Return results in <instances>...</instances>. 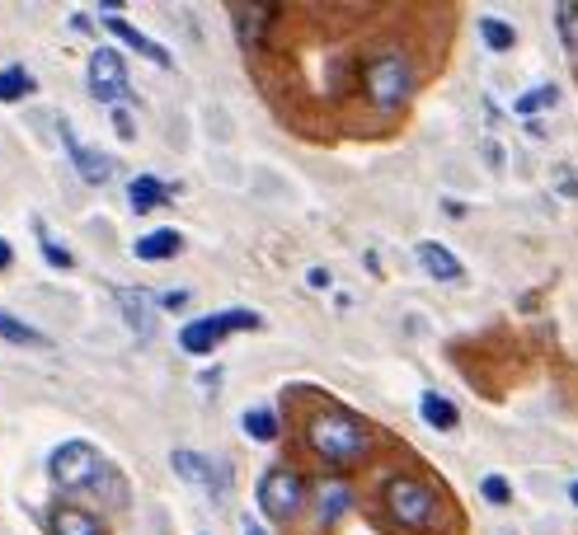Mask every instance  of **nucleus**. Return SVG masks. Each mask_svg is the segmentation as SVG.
I'll list each match as a JSON object with an SVG mask.
<instances>
[{
    "instance_id": "obj_17",
    "label": "nucleus",
    "mask_w": 578,
    "mask_h": 535,
    "mask_svg": "<svg viewBox=\"0 0 578 535\" xmlns=\"http://www.w3.org/2000/svg\"><path fill=\"white\" fill-rule=\"evenodd\" d=\"M344 507H348V484H320V493H315V521H339L344 517Z\"/></svg>"
},
{
    "instance_id": "obj_18",
    "label": "nucleus",
    "mask_w": 578,
    "mask_h": 535,
    "mask_svg": "<svg viewBox=\"0 0 578 535\" xmlns=\"http://www.w3.org/2000/svg\"><path fill=\"white\" fill-rule=\"evenodd\" d=\"M0 338H10V343H24V348H43V343H47V334H38L33 324L15 320V315H5V310H0Z\"/></svg>"
},
{
    "instance_id": "obj_26",
    "label": "nucleus",
    "mask_w": 578,
    "mask_h": 535,
    "mask_svg": "<svg viewBox=\"0 0 578 535\" xmlns=\"http://www.w3.org/2000/svg\"><path fill=\"white\" fill-rule=\"evenodd\" d=\"M184 301H188V291H179V287H174V291H165V296H160V310H179V306H184Z\"/></svg>"
},
{
    "instance_id": "obj_5",
    "label": "nucleus",
    "mask_w": 578,
    "mask_h": 535,
    "mask_svg": "<svg viewBox=\"0 0 578 535\" xmlns=\"http://www.w3.org/2000/svg\"><path fill=\"white\" fill-rule=\"evenodd\" d=\"M259 315L254 310H226V315H207V320H193L179 329V348L193 352V357H203V352H212L226 338V329H259Z\"/></svg>"
},
{
    "instance_id": "obj_25",
    "label": "nucleus",
    "mask_w": 578,
    "mask_h": 535,
    "mask_svg": "<svg viewBox=\"0 0 578 535\" xmlns=\"http://www.w3.org/2000/svg\"><path fill=\"white\" fill-rule=\"evenodd\" d=\"M43 254H47V263H52V268H71V263H76V259H71V254H66L62 245H52L47 235H43Z\"/></svg>"
},
{
    "instance_id": "obj_15",
    "label": "nucleus",
    "mask_w": 578,
    "mask_h": 535,
    "mask_svg": "<svg viewBox=\"0 0 578 535\" xmlns=\"http://www.w3.org/2000/svg\"><path fill=\"white\" fill-rule=\"evenodd\" d=\"M165 198H170V188L160 184L156 174H137V179L127 184V202H132V212H151V207H160Z\"/></svg>"
},
{
    "instance_id": "obj_8",
    "label": "nucleus",
    "mask_w": 578,
    "mask_h": 535,
    "mask_svg": "<svg viewBox=\"0 0 578 535\" xmlns=\"http://www.w3.org/2000/svg\"><path fill=\"white\" fill-rule=\"evenodd\" d=\"M104 29H109V33H118V38H123V43L132 47V52H141L146 62L170 66V52H165V47H160V43H151L146 33H137V29H132V24H127V19L118 15V5H104Z\"/></svg>"
},
{
    "instance_id": "obj_29",
    "label": "nucleus",
    "mask_w": 578,
    "mask_h": 535,
    "mask_svg": "<svg viewBox=\"0 0 578 535\" xmlns=\"http://www.w3.org/2000/svg\"><path fill=\"white\" fill-rule=\"evenodd\" d=\"M306 282H311V287H329V273H325V268H311V277H306Z\"/></svg>"
},
{
    "instance_id": "obj_20",
    "label": "nucleus",
    "mask_w": 578,
    "mask_h": 535,
    "mask_svg": "<svg viewBox=\"0 0 578 535\" xmlns=\"http://www.w3.org/2000/svg\"><path fill=\"white\" fill-rule=\"evenodd\" d=\"M245 432H250L254 442H273V437H278V418H273V409H250L245 413Z\"/></svg>"
},
{
    "instance_id": "obj_24",
    "label": "nucleus",
    "mask_w": 578,
    "mask_h": 535,
    "mask_svg": "<svg viewBox=\"0 0 578 535\" xmlns=\"http://www.w3.org/2000/svg\"><path fill=\"white\" fill-rule=\"evenodd\" d=\"M555 19H560V29H564V47L574 52V24H578V5H560V10H555Z\"/></svg>"
},
{
    "instance_id": "obj_23",
    "label": "nucleus",
    "mask_w": 578,
    "mask_h": 535,
    "mask_svg": "<svg viewBox=\"0 0 578 535\" xmlns=\"http://www.w3.org/2000/svg\"><path fill=\"white\" fill-rule=\"evenodd\" d=\"M480 493H485L494 507H503L508 498H513V489H508V479H503V474H485V479H480Z\"/></svg>"
},
{
    "instance_id": "obj_16",
    "label": "nucleus",
    "mask_w": 578,
    "mask_h": 535,
    "mask_svg": "<svg viewBox=\"0 0 578 535\" xmlns=\"http://www.w3.org/2000/svg\"><path fill=\"white\" fill-rule=\"evenodd\" d=\"M419 413H423V423H428V428H438V432H452L456 423H461L456 404H452V399H442L438 390H428V395L419 399Z\"/></svg>"
},
{
    "instance_id": "obj_7",
    "label": "nucleus",
    "mask_w": 578,
    "mask_h": 535,
    "mask_svg": "<svg viewBox=\"0 0 578 535\" xmlns=\"http://www.w3.org/2000/svg\"><path fill=\"white\" fill-rule=\"evenodd\" d=\"M90 94L99 104H118L127 99V62L113 47H99L90 57Z\"/></svg>"
},
{
    "instance_id": "obj_1",
    "label": "nucleus",
    "mask_w": 578,
    "mask_h": 535,
    "mask_svg": "<svg viewBox=\"0 0 578 535\" xmlns=\"http://www.w3.org/2000/svg\"><path fill=\"white\" fill-rule=\"evenodd\" d=\"M306 442H311V451L320 460H329V465H358V460H367V451H372V432L362 428L353 413L329 404V409L311 413Z\"/></svg>"
},
{
    "instance_id": "obj_6",
    "label": "nucleus",
    "mask_w": 578,
    "mask_h": 535,
    "mask_svg": "<svg viewBox=\"0 0 578 535\" xmlns=\"http://www.w3.org/2000/svg\"><path fill=\"white\" fill-rule=\"evenodd\" d=\"M301 503H306V484H301L297 470L278 465V470L264 474V484H259V507H264V517L292 521L301 512Z\"/></svg>"
},
{
    "instance_id": "obj_9",
    "label": "nucleus",
    "mask_w": 578,
    "mask_h": 535,
    "mask_svg": "<svg viewBox=\"0 0 578 535\" xmlns=\"http://www.w3.org/2000/svg\"><path fill=\"white\" fill-rule=\"evenodd\" d=\"M62 137H66V151H71L76 169H80V179H85V184H109V179H113V160H109V155L94 151V146H85V141H76L71 127H66Z\"/></svg>"
},
{
    "instance_id": "obj_19",
    "label": "nucleus",
    "mask_w": 578,
    "mask_h": 535,
    "mask_svg": "<svg viewBox=\"0 0 578 535\" xmlns=\"http://www.w3.org/2000/svg\"><path fill=\"white\" fill-rule=\"evenodd\" d=\"M24 94H33V76L24 71V66L0 71V104H15V99H24Z\"/></svg>"
},
{
    "instance_id": "obj_30",
    "label": "nucleus",
    "mask_w": 578,
    "mask_h": 535,
    "mask_svg": "<svg viewBox=\"0 0 578 535\" xmlns=\"http://www.w3.org/2000/svg\"><path fill=\"white\" fill-rule=\"evenodd\" d=\"M245 535H268V531L259 526V521H245Z\"/></svg>"
},
{
    "instance_id": "obj_27",
    "label": "nucleus",
    "mask_w": 578,
    "mask_h": 535,
    "mask_svg": "<svg viewBox=\"0 0 578 535\" xmlns=\"http://www.w3.org/2000/svg\"><path fill=\"white\" fill-rule=\"evenodd\" d=\"M113 123H118V132H123V137H132V118H127L123 108H118V113H113Z\"/></svg>"
},
{
    "instance_id": "obj_14",
    "label": "nucleus",
    "mask_w": 578,
    "mask_h": 535,
    "mask_svg": "<svg viewBox=\"0 0 578 535\" xmlns=\"http://www.w3.org/2000/svg\"><path fill=\"white\" fill-rule=\"evenodd\" d=\"M179 249H184L179 230H151V235H141V240H137V259H146V263H165V259H174Z\"/></svg>"
},
{
    "instance_id": "obj_11",
    "label": "nucleus",
    "mask_w": 578,
    "mask_h": 535,
    "mask_svg": "<svg viewBox=\"0 0 578 535\" xmlns=\"http://www.w3.org/2000/svg\"><path fill=\"white\" fill-rule=\"evenodd\" d=\"M414 259L423 263V273L438 277V282H456V277H461V259H456L447 245H438V240H423V245L414 249Z\"/></svg>"
},
{
    "instance_id": "obj_12",
    "label": "nucleus",
    "mask_w": 578,
    "mask_h": 535,
    "mask_svg": "<svg viewBox=\"0 0 578 535\" xmlns=\"http://www.w3.org/2000/svg\"><path fill=\"white\" fill-rule=\"evenodd\" d=\"M170 465H174L179 474H184V479L193 484V489H203V493H221L217 470H212V460H203L198 451H174Z\"/></svg>"
},
{
    "instance_id": "obj_2",
    "label": "nucleus",
    "mask_w": 578,
    "mask_h": 535,
    "mask_svg": "<svg viewBox=\"0 0 578 535\" xmlns=\"http://www.w3.org/2000/svg\"><path fill=\"white\" fill-rule=\"evenodd\" d=\"M362 85H367V99H372L381 113H391V108H400L409 99V85H414V76H409V62L400 57V52H381V57H372V62H367V71H362Z\"/></svg>"
},
{
    "instance_id": "obj_13",
    "label": "nucleus",
    "mask_w": 578,
    "mask_h": 535,
    "mask_svg": "<svg viewBox=\"0 0 578 535\" xmlns=\"http://www.w3.org/2000/svg\"><path fill=\"white\" fill-rule=\"evenodd\" d=\"M47 531L52 535H104V521H94L90 512H76V507H62L47 517Z\"/></svg>"
},
{
    "instance_id": "obj_4",
    "label": "nucleus",
    "mask_w": 578,
    "mask_h": 535,
    "mask_svg": "<svg viewBox=\"0 0 578 535\" xmlns=\"http://www.w3.org/2000/svg\"><path fill=\"white\" fill-rule=\"evenodd\" d=\"M47 470H52V479L62 489H94L104 479V460H99V451L90 442H66L52 451Z\"/></svg>"
},
{
    "instance_id": "obj_21",
    "label": "nucleus",
    "mask_w": 578,
    "mask_h": 535,
    "mask_svg": "<svg viewBox=\"0 0 578 535\" xmlns=\"http://www.w3.org/2000/svg\"><path fill=\"white\" fill-rule=\"evenodd\" d=\"M480 33H485V43L494 47V52H508V47L517 43V29L503 24V19H480Z\"/></svg>"
},
{
    "instance_id": "obj_31",
    "label": "nucleus",
    "mask_w": 578,
    "mask_h": 535,
    "mask_svg": "<svg viewBox=\"0 0 578 535\" xmlns=\"http://www.w3.org/2000/svg\"><path fill=\"white\" fill-rule=\"evenodd\" d=\"M569 498H574V507H578V479H574V484H569Z\"/></svg>"
},
{
    "instance_id": "obj_3",
    "label": "nucleus",
    "mask_w": 578,
    "mask_h": 535,
    "mask_svg": "<svg viewBox=\"0 0 578 535\" xmlns=\"http://www.w3.org/2000/svg\"><path fill=\"white\" fill-rule=\"evenodd\" d=\"M386 512H391V521H400V526H433V517H438V493L428 489L423 479L400 474V479L386 484Z\"/></svg>"
},
{
    "instance_id": "obj_22",
    "label": "nucleus",
    "mask_w": 578,
    "mask_h": 535,
    "mask_svg": "<svg viewBox=\"0 0 578 535\" xmlns=\"http://www.w3.org/2000/svg\"><path fill=\"white\" fill-rule=\"evenodd\" d=\"M555 99H560V90H555V85H541V90H532V94H522V99H517V113H522V118H532V113L550 108Z\"/></svg>"
},
{
    "instance_id": "obj_28",
    "label": "nucleus",
    "mask_w": 578,
    "mask_h": 535,
    "mask_svg": "<svg viewBox=\"0 0 578 535\" xmlns=\"http://www.w3.org/2000/svg\"><path fill=\"white\" fill-rule=\"evenodd\" d=\"M10 259H15V249H10V240H0V273L10 268Z\"/></svg>"
},
{
    "instance_id": "obj_10",
    "label": "nucleus",
    "mask_w": 578,
    "mask_h": 535,
    "mask_svg": "<svg viewBox=\"0 0 578 535\" xmlns=\"http://www.w3.org/2000/svg\"><path fill=\"white\" fill-rule=\"evenodd\" d=\"M118 310L127 315V324H132V334H141V338H151L156 334V301H146V291H132V287H123L118 291Z\"/></svg>"
}]
</instances>
